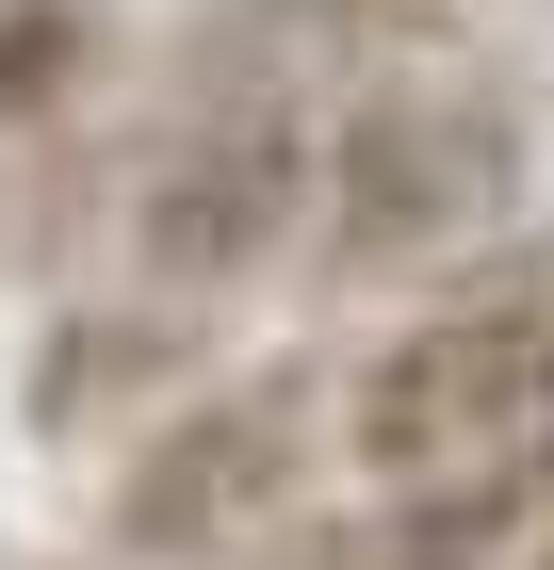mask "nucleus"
<instances>
[{
	"mask_svg": "<svg viewBox=\"0 0 554 570\" xmlns=\"http://www.w3.org/2000/svg\"><path fill=\"white\" fill-rule=\"evenodd\" d=\"M310 196H327V66L294 49V0H213L179 17L164 82L115 115V213L98 262L147 294H261L310 262Z\"/></svg>",
	"mask_w": 554,
	"mask_h": 570,
	"instance_id": "1",
	"label": "nucleus"
},
{
	"mask_svg": "<svg viewBox=\"0 0 554 570\" xmlns=\"http://www.w3.org/2000/svg\"><path fill=\"white\" fill-rule=\"evenodd\" d=\"M522 196H538V98L457 49V66H391V82L327 98V196H310V294H425V277L522 245Z\"/></svg>",
	"mask_w": 554,
	"mask_h": 570,
	"instance_id": "2",
	"label": "nucleus"
},
{
	"mask_svg": "<svg viewBox=\"0 0 554 570\" xmlns=\"http://www.w3.org/2000/svg\"><path fill=\"white\" fill-rule=\"evenodd\" d=\"M554 440V245H489V262L425 277L376 343L342 358V473H489Z\"/></svg>",
	"mask_w": 554,
	"mask_h": 570,
	"instance_id": "3",
	"label": "nucleus"
},
{
	"mask_svg": "<svg viewBox=\"0 0 554 570\" xmlns=\"http://www.w3.org/2000/svg\"><path fill=\"white\" fill-rule=\"evenodd\" d=\"M327 456H342V375L327 358H213V375L98 473V554L229 570L245 538L294 522V505H327Z\"/></svg>",
	"mask_w": 554,
	"mask_h": 570,
	"instance_id": "4",
	"label": "nucleus"
},
{
	"mask_svg": "<svg viewBox=\"0 0 554 570\" xmlns=\"http://www.w3.org/2000/svg\"><path fill=\"white\" fill-rule=\"evenodd\" d=\"M115 0H0V277H66L115 213Z\"/></svg>",
	"mask_w": 554,
	"mask_h": 570,
	"instance_id": "5",
	"label": "nucleus"
},
{
	"mask_svg": "<svg viewBox=\"0 0 554 570\" xmlns=\"http://www.w3.org/2000/svg\"><path fill=\"white\" fill-rule=\"evenodd\" d=\"M213 375V309L196 294H147V277H66L17 343V440L49 456H130L179 392Z\"/></svg>",
	"mask_w": 554,
	"mask_h": 570,
	"instance_id": "6",
	"label": "nucleus"
},
{
	"mask_svg": "<svg viewBox=\"0 0 554 570\" xmlns=\"http://www.w3.org/2000/svg\"><path fill=\"white\" fill-rule=\"evenodd\" d=\"M359 505H376V570H522L554 538V456L408 473V489H359Z\"/></svg>",
	"mask_w": 554,
	"mask_h": 570,
	"instance_id": "7",
	"label": "nucleus"
},
{
	"mask_svg": "<svg viewBox=\"0 0 554 570\" xmlns=\"http://www.w3.org/2000/svg\"><path fill=\"white\" fill-rule=\"evenodd\" d=\"M294 49L342 82H391V66H457V49H489V0H294Z\"/></svg>",
	"mask_w": 554,
	"mask_h": 570,
	"instance_id": "8",
	"label": "nucleus"
},
{
	"mask_svg": "<svg viewBox=\"0 0 554 570\" xmlns=\"http://www.w3.org/2000/svg\"><path fill=\"white\" fill-rule=\"evenodd\" d=\"M229 570H376V505H294V522L245 538Z\"/></svg>",
	"mask_w": 554,
	"mask_h": 570,
	"instance_id": "9",
	"label": "nucleus"
},
{
	"mask_svg": "<svg viewBox=\"0 0 554 570\" xmlns=\"http://www.w3.org/2000/svg\"><path fill=\"white\" fill-rule=\"evenodd\" d=\"M17 570H130V554H17Z\"/></svg>",
	"mask_w": 554,
	"mask_h": 570,
	"instance_id": "10",
	"label": "nucleus"
},
{
	"mask_svg": "<svg viewBox=\"0 0 554 570\" xmlns=\"http://www.w3.org/2000/svg\"><path fill=\"white\" fill-rule=\"evenodd\" d=\"M538 456H554V440H538ZM538 554H554V538H538Z\"/></svg>",
	"mask_w": 554,
	"mask_h": 570,
	"instance_id": "11",
	"label": "nucleus"
}]
</instances>
